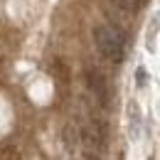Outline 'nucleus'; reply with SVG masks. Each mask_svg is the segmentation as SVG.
Masks as SVG:
<instances>
[{"mask_svg": "<svg viewBox=\"0 0 160 160\" xmlns=\"http://www.w3.org/2000/svg\"><path fill=\"white\" fill-rule=\"evenodd\" d=\"M86 160H96V158H86Z\"/></svg>", "mask_w": 160, "mask_h": 160, "instance_id": "20e7f679", "label": "nucleus"}, {"mask_svg": "<svg viewBox=\"0 0 160 160\" xmlns=\"http://www.w3.org/2000/svg\"><path fill=\"white\" fill-rule=\"evenodd\" d=\"M94 42H96V49L103 59L113 62V64H121L123 57H126V40L116 27L111 25H99L94 30Z\"/></svg>", "mask_w": 160, "mask_h": 160, "instance_id": "f257e3e1", "label": "nucleus"}, {"mask_svg": "<svg viewBox=\"0 0 160 160\" xmlns=\"http://www.w3.org/2000/svg\"><path fill=\"white\" fill-rule=\"evenodd\" d=\"M89 81H91V89L99 94L101 99H106V84H103V79L99 74H89Z\"/></svg>", "mask_w": 160, "mask_h": 160, "instance_id": "7ed1b4c3", "label": "nucleus"}, {"mask_svg": "<svg viewBox=\"0 0 160 160\" xmlns=\"http://www.w3.org/2000/svg\"><path fill=\"white\" fill-rule=\"evenodd\" d=\"M148 160H153V158H148Z\"/></svg>", "mask_w": 160, "mask_h": 160, "instance_id": "39448f33", "label": "nucleus"}, {"mask_svg": "<svg viewBox=\"0 0 160 160\" xmlns=\"http://www.w3.org/2000/svg\"><path fill=\"white\" fill-rule=\"evenodd\" d=\"M118 10H123V12H136V10H140L148 0H111Z\"/></svg>", "mask_w": 160, "mask_h": 160, "instance_id": "f03ea898", "label": "nucleus"}]
</instances>
